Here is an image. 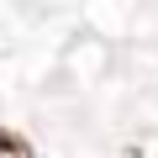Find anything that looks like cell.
I'll use <instances>...</instances> for the list:
<instances>
[{"label": "cell", "mask_w": 158, "mask_h": 158, "mask_svg": "<svg viewBox=\"0 0 158 158\" xmlns=\"http://www.w3.org/2000/svg\"><path fill=\"white\" fill-rule=\"evenodd\" d=\"M0 158H32L27 137H16V132H6V127H0Z\"/></svg>", "instance_id": "1"}]
</instances>
